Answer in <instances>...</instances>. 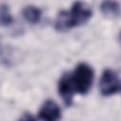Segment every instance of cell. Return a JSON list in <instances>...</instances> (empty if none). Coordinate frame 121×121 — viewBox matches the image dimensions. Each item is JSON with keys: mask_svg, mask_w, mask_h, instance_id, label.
<instances>
[{"mask_svg": "<svg viewBox=\"0 0 121 121\" xmlns=\"http://www.w3.org/2000/svg\"><path fill=\"white\" fill-rule=\"evenodd\" d=\"M93 11L82 2H75L70 10H61L56 19L55 28L58 31H67L73 27L84 25L92 17Z\"/></svg>", "mask_w": 121, "mask_h": 121, "instance_id": "1", "label": "cell"}, {"mask_svg": "<svg viewBox=\"0 0 121 121\" xmlns=\"http://www.w3.org/2000/svg\"><path fill=\"white\" fill-rule=\"evenodd\" d=\"M94 70L84 62L77 65L73 74H71L75 91L80 95H86L92 88L94 82Z\"/></svg>", "mask_w": 121, "mask_h": 121, "instance_id": "2", "label": "cell"}, {"mask_svg": "<svg viewBox=\"0 0 121 121\" xmlns=\"http://www.w3.org/2000/svg\"><path fill=\"white\" fill-rule=\"evenodd\" d=\"M100 93L103 96H111L120 92V79L117 73L112 69H105L99 81Z\"/></svg>", "mask_w": 121, "mask_h": 121, "instance_id": "3", "label": "cell"}, {"mask_svg": "<svg viewBox=\"0 0 121 121\" xmlns=\"http://www.w3.org/2000/svg\"><path fill=\"white\" fill-rule=\"evenodd\" d=\"M58 92L65 106L70 107L73 104V98L76 93L70 73H64L60 77L58 83Z\"/></svg>", "mask_w": 121, "mask_h": 121, "instance_id": "4", "label": "cell"}, {"mask_svg": "<svg viewBox=\"0 0 121 121\" xmlns=\"http://www.w3.org/2000/svg\"><path fill=\"white\" fill-rule=\"evenodd\" d=\"M39 118L42 121H60L61 118L60 106L53 100H46L39 111Z\"/></svg>", "mask_w": 121, "mask_h": 121, "instance_id": "5", "label": "cell"}, {"mask_svg": "<svg viewBox=\"0 0 121 121\" xmlns=\"http://www.w3.org/2000/svg\"><path fill=\"white\" fill-rule=\"evenodd\" d=\"M22 14H23V17L25 18V20L31 25L38 24L42 17L41 9L35 6H26L23 9Z\"/></svg>", "mask_w": 121, "mask_h": 121, "instance_id": "6", "label": "cell"}, {"mask_svg": "<svg viewBox=\"0 0 121 121\" xmlns=\"http://www.w3.org/2000/svg\"><path fill=\"white\" fill-rule=\"evenodd\" d=\"M100 9L102 13L111 18H115L120 15L119 3L116 1H104L100 5Z\"/></svg>", "mask_w": 121, "mask_h": 121, "instance_id": "7", "label": "cell"}, {"mask_svg": "<svg viewBox=\"0 0 121 121\" xmlns=\"http://www.w3.org/2000/svg\"><path fill=\"white\" fill-rule=\"evenodd\" d=\"M13 18L10 14L9 6L6 4H0V26H7L11 25Z\"/></svg>", "mask_w": 121, "mask_h": 121, "instance_id": "8", "label": "cell"}, {"mask_svg": "<svg viewBox=\"0 0 121 121\" xmlns=\"http://www.w3.org/2000/svg\"><path fill=\"white\" fill-rule=\"evenodd\" d=\"M19 121H36V119L32 114H30L28 112H26L21 116Z\"/></svg>", "mask_w": 121, "mask_h": 121, "instance_id": "9", "label": "cell"}]
</instances>
